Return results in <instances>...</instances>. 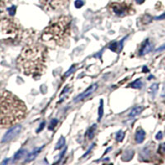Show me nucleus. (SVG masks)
I'll return each mask as SVG.
<instances>
[{"label": "nucleus", "instance_id": "4", "mask_svg": "<svg viewBox=\"0 0 165 165\" xmlns=\"http://www.w3.org/2000/svg\"><path fill=\"white\" fill-rule=\"evenodd\" d=\"M108 8L114 15L117 17L127 16L134 12L132 4L126 0H120L111 3L109 4Z\"/></svg>", "mask_w": 165, "mask_h": 165}, {"label": "nucleus", "instance_id": "9", "mask_svg": "<svg viewBox=\"0 0 165 165\" xmlns=\"http://www.w3.org/2000/svg\"><path fill=\"white\" fill-rule=\"evenodd\" d=\"M145 139V132L144 130L142 129H139L138 131H136V136H135V140H136V142L137 144H140L142 143Z\"/></svg>", "mask_w": 165, "mask_h": 165}, {"label": "nucleus", "instance_id": "20", "mask_svg": "<svg viewBox=\"0 0 165 165\" xmlns=\"http://www.w3.org/2000/svg\"><path fill=\"white\" fill-rule=\"evenodd\" d=\"M57 122H58V121L57 120H53L52 121H51V123H50V126H49V130H53V128H54V126H55V125L57 124Z\"/></svg>", "mask_w": 165, "mask_h": 165}, {"label": "nucleus", "instance_id": "14", "mask_svg": "<svg viewBox=\"0 0 165 165\" xmlns=\"http://www.w3.org/2000/svg\"><path fill=\"white\" fill-rule=\"evenodd\" d=\"M125 136V132H123V131H118L117 133H116V140L117 141H122V140H123V138H124Z\"/></svg>", "mask_w": 165, "mask_h": 165}, {"label": "nucleus", "instance_id": "1", "mask_svg": "<svg viewBox=\"0 0 165 165\" xmlns=\"http://www.w3.org/2000/svg\"><path fill=\"white\" fill-rule=\"evenodd\" d=\"M46 50L42 45H31L23 49L18 59L19 70L26 75L38 78L46 68Z\"/></svg>", "mask_w": 165, "mask_h": 165}, {"label": "nucleus", "instance_id": "22", "mask_svg": "<svg viewBox=\"0 0 165 165\" xmlns=\"http://www.w3.org/2000/svg\"><path fill=\"white\" fill-rule=\"evenodd\" d=\"M158 84H154L152 85L151 87V90H153V93H155L157 92V90H158Z\"/></svg>", "mask_w": 165, "mask_h": 165}, {"label": "nucleus", "instance_id": "2", "mask_svg": "<svg viewBox=\"0 0 165 165\" xmlns=\"http://www.w3.org/2000/svg\"><path fill=\"white\" fill-rule=\"evenodd\" d=\"M27 113L25 103L8 91L0 92V129L18 124Z\"/></svg>", "mask_w": 165, "mask_h": 165}, {"label": "nucleus", "instance_id": "16", "mask_svg": "<svg viewBox=\"0 0 165 165\" xmlns=\"http://www.w3.org/2000/svg\"><path fill=\"white\" fill-rule=\"evenodd\" d=\"M141 85H142V84H141L140 79H137L135 83H133V84H131V86L133 87V88H141Z\"/></svg>", "mask_w": 165, "mask_h": 165}, {"label": "nucleus", "instance_id": "8", "mask_svg": "<svg viewBox=\"0 0 165 165\" xmlns=\"http://www.w3.org/2000/svg\"><path fill=\"white\" fill-rule=\"evenodd\" d=\"M153 49V46H152V44L150 43V41L149 40H146V41L142 44V46L140 48V55H145L147 53L150 52Z\"/></svg>", "mask_w": 165, "mask_h": 165}, {"label": "nucleus", "instance_id": "19", "mask_svg": "<svg viewBox=\"0 0 165 165\" xmlns=\"http://www.w3.org/2000/svg\"><path fill=\"white\" fill-rule=\"evenodd\" d=\"M12 0H0V6L3 7V6H5V5H7L8 3L11 2Z\"/></svg>", "mask_w": 165, "mask_h": 165}, {"label": "nucleus", "instance_id": "17", "mask_svg": "<svg viewBox=\"0 0 165 165\" xmlns=\"http://www.w3.org/2000/svg\"><path fill=\"white\" fill-rule=\"evenodd\" d=\"M158 152L159 153V154H165V143H163V144L160 145V146H159V148H158Z\"/></svg>", "mask_w": 165, "mask_h": 165}, {"label": "nucleus", "instance_id": "12", "mask_svg": "<svg viewBox=\"0 0 165 165\" xmlns=\"http://www.w3.org/2000/svg\"><path fill=\"white\" fill-rule=\"evenodd\" d=\"M64 144H65V140H64V137H61V138L59 140V141H58V143L56 144V146H55L54 149L57 150V149H61V148L63 147L64 145Z\"/></svg>", "mask_w": 165, "mask_h": 165}, {"label": "nucleus", "instance_id": "15", "mask_svg": "<svg viewBox=\"0 0 165 165\" xmlns=\"http://www.w3.org/2000/svg\"><path fill=\"white\" fill-rule=\"evenodd\" d=\"M26 154L25 150H20V151H18L16 154H15V156H14V158L15 159H19L22 157L24 156V154Z\"/></svg>", "mask_w": 165, "mask_h": 165}, {"label": "nucleus", "instance_id": "10", "mask_svg": "<svg viewBox=\"0 0 165 165\" xmlns=\"http://www.w3.org/2000/svg\"><path fill=\"white\" fill-rule=\"evenodd\" d=\"M96 128H97V125L94 124L88 130V132H87V137L88 138V140H92V139L93 138L94 133H95Z\"/></svg>", "mask_w": 165, "mask_h": 165}, {"label": "nucleus", "instance_id": "27", "mask_svg": "<svg viewBox=\"0 0 165 165\" xmlns=\"http://www.w3.org/2000/svg\"><path fill=\"white\" fill-rule=\"evenodd\" d=\"M145 1V0H135V2H136V3H138V4H141V3H143Z\"/></svg>", "mask_w": 165, "mask_h": 165}, {"label": "nucleus", "instance_id": "6", "mask_svg": "<svg viewBox=\"0 0 165 165\" xmlns=\"http://www.w3.org/2000/svg\"><path fill=\"white\" fill-rule=\"evenodd\" d=\"M21 130H22L21 126H16L13 127L11 130H9L7 133L5 134V136H3V138L2 142L7 143L9 142V141H11V140H13V139H15L17 136L19 135Z\"/></svg>", "mask_w": 165, "mask_h": 165}, {"label": "nucleus", "instance_id": "3", "mask_svg": "<svg viewBox=\"0 0 165 165\" xmlns=\"http://www.w3.org/2000/svg\"><path fill=\"white\" fill-rule=\"evenodd\" d=\"M71 21L68 17L56 18L44 30L41 38L45 42L63 45L70 35Z\"/></svg>", "mask_w": 165, "mask_h": 165}, {"label": "nucleus", "instance_id": "13", "mask_svg": "<svg viewBox=\"0 0 165 165\" xmlns=\"http://www.w3.org/2000/svg\"><path fill=\"white\" fill-rule=\"evenodd\" d=\"M41 148H40V149H36V150L33 151V153H32V154H30L29 157L27 158V161H31V160H32V159H34L35 157H36V155L39 154V153H40V151H41Z\"/></svg>", "mask_w": 165, "mask_h": 165}, {"label": "nucleus", "instance_id": "23", "mask_svg": "<svg viewBox=\"0 0 165 165\" xmlns=\"http://www.w3.org/2000/svg\"><path fill=\"white\" fill-rule=\"evenodd\" d=\"M8 10L9 13L11 14V15H13V14L15 13V10H16V7H14V6H13V7L10 8H8Z\"/></svg>", "mask_w": 165, "mask_h": 165}, {"label": "nucleus", "instance_id": "18", "mask_svg": "<svg viewBox=\"0 0 165 165\" xmlns=\"http://www.w3.org/2000/svg\"><path fill=\"white\" fill-rule=\"evenodd\" d=\"M75 7L77 8H81L83 5L84 4V3L82 1V0H76L75 3Z\"/></svg>", "mask_w": 165, "mask_h": 165}, {"label": "nucleus", "instance_id": "26", "mask_svg": "<svg viewBox=\"0 0 165 165\" xmlns=\"http://www.w3.org/2000/svg\"><path fill=\"white\" fill-rule=\"evenodd\" d=\"M165 50V45H162L160 48L157 49L156 52H158V51H162V50Z\"/></svg>", "mask_w": 165, "mask_h": 165}, {"label": "nucleus", "instance_id": "25", "mask_svg": "<svg viewBox=\"0 0 165 165\" xmlns=\"http://www.w3.org/2000/svg\"><path fill=\"white\" fill-rule=\"evenodd\" d=\"M155 19H156V20H163V19H165V13L162 14V15H160V16L157 17Z\"/></svg>", "mask_w": 165, "mask_h": 165}, {"label": "nucleus", "instance_id": "24", "mask_svg": "<svg viewBox=\"0 0 165 165\" xmlns=\"http://www.w3.org/2000/svg\"><path fill=\"white\" fill-rule=\"evenodd\" d=\"M155 138H156L157 140H161V139H163V133H162L161 131H159V132L156 135V136H155Z\"/></svg>", "mask_w": 165, "mask_h": 165}, {"label": "nucleus", "instance_id": "7", "mask_svg": "<svg viewBox=\"0 0 165 165\" xmlns=\"http://www.w3.org/2000/svg\"><path fill=\"white\" fill-rule=\"evenodd\" d=\"M97 84H93V85H92L90 88H88V90H86L84 93H83L79 96H78V97L75 98V102H79V101H82V100L84 99V98H86L88 96L92 94V93H93V92L97 89Z\"/></svg>", "mask_w": 165, "mask_h": 165}, {"label": "nucleus", "instance_id": "21", "mask_svg": "<svg viewBox=\"0 0 165 165\" xmlns=\"http://www.w3.org/2000/svg\"><path fill=\"white\" fill-rule=\"evenodd\" d=\"M102 111H103V106H102V104L101 106L99 107V116H98V120H101V118L102 116Z\"/></svg>", "mask_w": 165, "mask_h": 165}, {"label": "nucleus", "instance_id": "5", "mask_svg": "<svg viewBox=\"0 0 165 165\" xmlns=\"http://www.w3.org/2000/svg\"><path fill=\"white\" fill-rule=\"evenodd\" d=\"M70 0H40L42 6L49 10H55L65 6Z\"/></svg>", "mask_w": 165, "mask_h": 165}, {"label": "nucleus", "instance_id": "28", "mask_svg": "<svg viewBox=\"0 0 165 165\" xmlns=\"http://www.w3.org/2000/svg\"><path fill=\"white\" fill-rule=\"evenodd\" d=\"M0 15H1V11H0Z\"/></svg>", "mask_w": 165, "mask_h": 165}, {"label": "nucleus", "instance_id": "11", "mask_svg": "<svg viewBox=\"0 0 165 165\" xmlns=\"http://www.w3.org/2000/svg\"><path fill=\"white\" fill-rule=\"evenodd\" d=\"M143 109H144L143 106H136V107H135V108L131 111V112L130 113V116H131V117H135L136 116H138L139 114L143 111Z\"/></svg>", "mask_w": 165, "mask_h": 165}]
</instances>
